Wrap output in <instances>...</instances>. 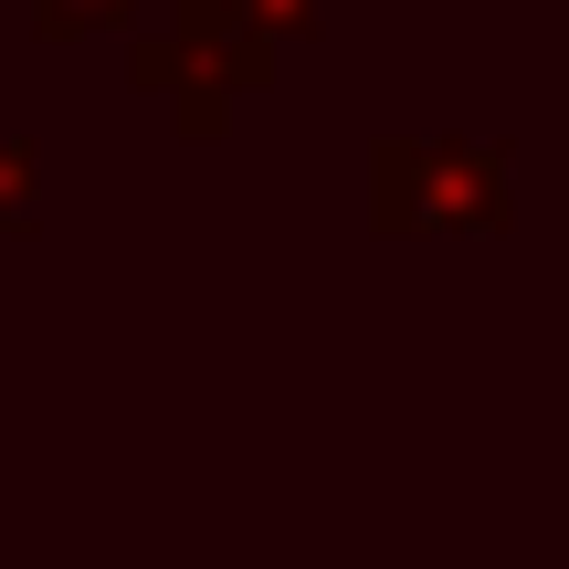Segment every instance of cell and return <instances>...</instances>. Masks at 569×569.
<instances>
[{"instance_id": "6da1fadb", "label": "cell", "mask_w": 569, "mask_h": 569, "mask_svg": "<svg viewBox=\"0 0 569 569\" xmlns=\"http://www.w3.org/2000/svg\"><path fill=\"white\" fill-rule=\"evenodd\" d=\"M517 190L496 148L465 138H380L369 148V232H507Z\"/></svg>"}, {"instance_id": "7a4b0ae2", "label": "cell", "mask_w": 569, "mask_h": 569, "mask_svg": "<svg viewBox=\"0 0 569 569\" xmlns=\"http://www.w3.org/2000/svg\"><path fill=\"white\" fill-rule=\"evenodd\" d=\"M138 0H32V32L42 42H84V32H117Z\"/></svg>"}, {"instance_id": "3957f363", "label": "cell", "mask_w": 569, "mask_h": 569, "mask_svg": "<svg viewBox=\"0 0 569 569\" xmlns=\"http://www.w3.org/2000/svg\"><path fill=\"white\" fill-rule=\"evenodd\" d=\"M32 201H42V159H32L21 138H0V232L32 222Z\"/></svg>"}, {"instance_id": "277c9868", "label": "cell", "mask_w": 569, "mask_h": 569, "mask_svg": "<svg viewBox=\"0 0 569 569\" xmlns=\"http://www.w3.org/2000/svg\"><path fill=\"white\" fill-rule=\"evenodd\" d=\"M243 11L264 21L274 42H306V32H317V0H243Z\"/></svg>"}]
</instances>
